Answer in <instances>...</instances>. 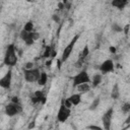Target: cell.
<instances>
[{
    "label": "cell",
    "mask_w": 130,
    "mask_h": 130,
    "mask_svg": "<svg viewBox=\"0 0 130 130\" xmlns=\"http://www.w3.org/2000/svg\"><path fill=\"white\" fill-rule=\"evenodd\" d=\"M17 55H16V49L14 44H10L6 47V51L4 54V59H3V63L9 67H13L14 65H16L17 63Z\"/></svg>",
    "instance_id": "obj_1"
},
{
    "label": "cell",
    "mask_w": 130,
    "mask_h": 130,
    "mask_svg": "<svg viewBox=\"0 0 130 130\" xmlns=\"http://www.w3.org/2000/svg\"><path fill=\"white\" fill-rule=\"evenodd\" d=\"M79 37H80V35H79V34L75 35V36L72 38V40L70 41V43H69V44L65 47V49L63 50V53H62V56H61V60H60L62 63H63V62H65V61L69 58V56L71 55V53H72V51H73V48H74V46H75L76 42L78 41Z\"/></svg>",
    "instance_id": "obj_2"
},
{
    "label": "cell",
    "mask_w": 130,
    "mask_h": 130,
    "mask_svg": "<svg viewBox=\"0 0 130 130\" xmlns=\"http://www.w3.org/2000/svg\"><path fill=\"white\" fill-rule=\"evenodd\" d=\"M41 75V70L39 68H32L30 70H23V76L26 82L34 83L38 82Z\"/></svg>",
    "instance_id": "obj_3"
},
{
    "label": "cell",
    "mask_w": 130,
    "mask_h": 130,
    "mask_svg": "<svg viewBox=\"0 0 130 130\" xmlns=\"http://www.w3.org/2000/svg\"><path fill=\"white\" fill-rule=\"evenodd\" d=\"M72 80H73V86L74 87L79 85V84L89 83L90 82V78H89L88 73L86 72V70H81L80 72H78L76 75L73 76Z\"/></svg>",
    "instance_id": "obj_4"
},
{
    "label": "cell",
    "mask_w": 130,
    "mask_h": 130,
    "mask_svg": "<svg viewBox=\"0 0 130 130\" xmlns=\"http://www.w3.org/2000/svg\"><path fill=\"white\" fill-rule=\"evenodd\" d=\"M22 112V107L20 104H14V103H8L5 106V114L8 117H14Z\"/></svg>",
    "instance_id": "obj_5"
},
{
    "label": "cell",
    "mask_w": 130,
    "mask_h": 130,
    "mask_svg": "<svg viewBox=\"0 0 130 130\" xmlns=\"http://www.w3.org/2000/svg\"><path fill=\"white\" fill-rule=\"evenodd\" d=\"M71 115V109H68L64 106L63 102L61 101V104H60V107H59V110L57 112V120L61 123H64L65 121L68 120V118L70 117Z\"/></svg>",
    "instance_id": "obj_6"
},
{
    "label": "cell",
    "mask_w": 130,
    "mask_h": 130,
    "mask_svg": "<svg viewBox=\"0 0 130 130\" xmlns=\"http://www.w3.org/2000/svg\"><path fill=\"white\" fill-rule=\"evenodd\" d=\"M114 114V109L111 107L109 108L103 115L102 117V122H103V129L104 130H111L112 126V118Z\"/></svg>",
    "instance_id": "obj_7"
},
{
    "label": "cell",
    "mask_w": 130,
    "mask_h": 130,
    "mask_svg": "<svg viewBox=\"0 0 130 130\" xmlns=\"http://www.w3.org/2000/svg\"><path fill=\"white\" fill-rule=\"evenodd\" d=\"M11 82H12V71L9 69L1 78H0V87L4 89H9L11 87Z\"/></svg>",
    "instance_id": "obj_8"
},
{
    "label": "cell",
    "mask_w": 130,
    "mask_h": 130,
    "mask_svg": "<svg viewBox=\"0 0 130 130\" xmlns=\"http://www.w3.org/2000/svg\"><path fill=\"white\" fill-rule=\"evenodd\" d=\"M114 61L112 59H107L105 60L99 67L100 71L103 73V74H106V73H109V72H112L114 70Z\"/></svg>",
    "instance_id": "obj_9"
},
{
    "label": "cell",
    "mask_w": 130,
    "mask_h": 130,
    "mask_svg": "<svg viewBox=\"0 0 130 130\" xmlns=\"http://www.w3.org/2000/svg\"><path fill=\"white\" fill-rule=\"evenodd\" d=\"M30 101L32 104H45L46 102V96L42 90H36L30 94Z\"/></svg>",
    "instance_id": "obj_10"
},
{
    "label": "cell",
    "mask_w": 130,
    "mask_h": 130,
    "mask_svg": "<svg viewBox=\"0 0 130 130\" xmlns=\"http://www.w3.org/2000/svg\"><path fill=\"white\" fill-rule=\"evenodd\" d=\"M20 39L24 42V44L26 46H31L35 43V41L32 40V31L31 32H27V31L22 29L20 31Z\"/></svg>",
    "instance_id": "obj_11"
},
{
    "label": "cell",
    "mask_w": 130,
    "mask_h": 130,
    "mask_svg": "<svg viewBox=\"0 0 130 130\" xmlns=\"http://www.w3.org/2000/svg\"><path fill=\"white\" fill-rule=\"evenodd\" d=\"M76 90H77V93L79 94H82V93H85V92H88L91 88V84L90 82L89 83H83V84H79L77 86H75Z\"/></svg>",
    "instance_id": "obj_12"
},
{
    "label": "cell",
    "mask_w": 130,
    "mask_h": 130,
    "mask_svg": "<svg viewBox=\"0 0 130 130\" xmlns=\"http://www.w3.org/2000/svg\"><path fill=\"white\" fill-rule=\"evenodd\" d=\"M102 79H103V76L102 74L100 73H96L93 75V77L90 79V84L92 87H96L98 85H100L102 83Z\"/></svg>",
    "instance_id": "obj_13"
},
{
    "label": "cell",
    "mask_w": 130,
    "mask_h": 130,
    "mask_svg": "<svg viewBox=\"0 0 130 130\" xmlns=\"http://www.w3.org/2000/svg\"><path fill=\"white\" fill-rule=\"evenodd\" d=\"M68 100L70 101V103L72 104V106H77L81 102V94H79V93H73V94H71L68 98Z\"/></svg>",
    "instance_id": "obj_14"
},
{
    "label": "cell",
    "mask_w": 130,
    "mask_h": 130,
    "mask_svg": "<svg viewBox=\"0 0 130 130\" xmlns=\"http://www.w3.org/2000/svg\"><path fill=\"white\" fill-rule=\"evenodd\" d=\"M111 4H112V6L118 8V9H123L128 4V1H126V0H113L111 2Z\"/></svg>",
    "instance_id": "obj_15"
},
{
    "label": "cell",
    "mask_w": 130,
    "mask_h": 130,
    "mask_svg": "<svg viewBox=\"0 0 130 130\" xmlns=\"http://www.w3.org/2000/svg\"><path fill=\"white\" fill-rule=\"evenodd\" d=\"M55 51H54V49H53V47L52 46H47L46 47V49H45V51H44V53H43V57L44 58H51V57H54L55 56Z\"/></svg>",
    "instance_id": "obj_16"
},
{
    "label": "cell",
    "mask_w": 130,
    "mask_h": 130,
    "mask_svg": "<svg viewBox=\"0 0 130 130\" xmlns=\"http://www.w3.org/2000/svg\"><path fill=\"white\" fill-rule=\"evenodd\" d=\"M120 96V89H119V85L118 83H115L112 87V90H111V98L113 100H118Z\"/></svg>",
    "instance_id": "obj_17"
},
{
    "label": "cell",
    "mask_w": 130,
    "mask_h": 130,
    "mask_svg": "<svg viewBox=\"0 0 130 130\" xmlns=\"http://www.w3.org/2000/svg\"><path fill=\"white\" fill-rule=\"evenodd\" d=\"M47 81H48V74H47L45 71L41 72L40 78H39V80H38L37 83H38L40 86H45V85L47 84Z\"/></svg>",
    "instance_id": "obj_18"
},
{
    "label": "cell",
    "mask_w": 130,
    "mask_h": 130,
    "mask_svg": "<svg viewBox=\"0 0 130 130\" xmlns=\"http://www.w3.org/2000/svg\"><path fill=\"white\" fill-rule=\"evenodd\" d=\"M89 55V48H88V46L87 45H85L84 46V48L82 49V51L79 53V55H78V59H82V60H85L86 59V57Z\"/></svg>",
    "instance_id": "obj_19"
},
{
    "label": "cell",
    "mask_w": 130,
    "mask_h": 130,
    "mask_svg": "<svg viewBox=\"0 0 130 130\" xmlns=\"http://www.w3.org/2000/svg\"><path fill=\"white\" fill-rule=\"evenodd\" d=\"M100 102H101V99L100 98H95L92 102H91V104H90V106H89V111H94L98 107H99V105H100Z\"/></svg>",
    "instance_id": "obj_20"
},
{
    "label": "cell",
    "mask_w": 130,
    "mask_h": 130,
    "mask_svg": "<svg viewBox=\"0 0 130 130\" xmlns=\"http://www.w3.org/2000/svg\"><path fill=\"white\" fill-rule=\"evenodd\" d=\"M23 30L27 31V32H31L34 31V22L32 21H27L24 26H23Z\"/></svg>",
    "instance_id": "obj_21"
},
{
    "label": "cell",
    "mask_w": 130,
    "mask_h": 130,
    "mask_svg": "<svg viewBox=\"0 0 130 130\" xmlns=\"http://www.w3.org/2000/svg\"><path fill=\"white\" fill-rule=\"evenodd\" d=\"M32 68H35V63L34 62H26L23 65V70H30Z\"/></svg>",
    "instance_id": "obj_22"
},
{
    "label": "cell",
    "mask_w": 130,
    "mask_h": 130,
    "mask_svg": "<svg viewBox=\"0 0 130 130\" xmlns=\"http://www.w3.org/2000/svg\"><path fill=\"white\" fill-rule=\"evenodd\" d=\"M112 28H113V30H114V31H116V32H121V31H122V29H123V27H122V26H120L118 23H114V24L112 25Z\"/></svg>",
    "instance_id": "obj_23"
},
{
    "label": "cell",
    "mask_w": 130,
    "mask_h": 130,
    "mask_svg": "<svg viewBox=\"0 0 130 130\" xmlns=\"http://www.w3.org/2000/svg\"><path fill=\"white\" fill-rule=\"evenodd\" d=\"M122 112L123 113H129L130 112V104L129 103H125L122 106Z\"/></svg>",
    "instance_id": "obj_24"
},
{
    "label": "cell",
    "mask_w": 130,
    "mask_h": 130,
    "mask_svg": "<svg viewBox=\"0 0 130 130\" xmlns=\"http://www.w3.org/2000/svg\"><path fill=\"white\" fill-rule=\"evenodd\" d=\"M62 102H63V104H64V106L66 107V108H68V109H71L73 106H72V104L70 103V101L68 100V98L67 99H63L62 100Z\"/></svg>",
    "instance_id": "obj_25"
},
{
    "label": "cell",
    "mask_w": 130,
    "mask_h": 130,
    "mask_svg": "<svg viewBox=\"0 0 130 130\" xmlns=\"http://www.w3.org/2000/svg\"><path fill=\"white\" fill-rule=\"evenodd\" d=\"M84 61H85V60L77 59V61H76V62H75V64H74V65H75V67H76V68H81V67H82V65L84 64Z\"/></svg>",
    "instance_id": "obj_26"
},
{
    "label": "cell",
    "mask_w": 130,
    "mask_h": 130,
    "mask_svg": "<svg viewBox=\"0 0 130 130\" xmlns=\"http://www.w3.org/2000/svg\"><path fill=\"white\" fill-rule=\"evenodd\" d=\"M87 129H89V130H104L102 127L96 126V125H89V126L87 127Z\"/></svg>",
    "instance_id": "obj_27"
},
{
    "label": "cell",
    "mask_w": 130,
    "mask_h": 130,
    "mask_svg": "<svg viewBox=\"0 0 130 130\" xmlns=\"http://www.w3.org/2000/svg\"><path fill=\"white\" fill-rule=\"evenodd\" d=\"M40 39V34L38 32V31H32V40L34 41H37V40H39Z\"/></svg>",
    "instance_id": "obj_28"
},
{
    "label": "cell",
    "mask_w": 130,
    "mask_h": 130,
    "mask_svg": "<svg viewBox=\"0 0 130 130\" xmlns=\"http://www.w3.org/2000/svg\"><path fill=\"white\" fill-rule=\"evenodd\" d=\"M122 31L125 34V36H128V34H129V24H126L125 27L122 29Z\"/></svg>",
    "instance_id": "obj_29"
},
{
    "label": "cell",
    "mask_w": 130,
    "mask_h": 130,
    "mask_svg": "<svg viewBox=\"0 0 130 130\" xmlns=\"http://www.w3.org/2000/svg\"><path fill=\"white\" fill-rule=\"evenodd\" d=\"M11 103H14V104H20L19 103V99L17 96H12L11 99Z\"/></svg>",
    "instance_id": "obj_30"
},
{
    "label": "cell",
    "mask_w": 130,
    "mask_h": 130,
    "mask_svg": "<svg viewBox=\"0 0 130 130\" xmlns=\"http://www.w3.org/2000/svg\"><path fill=\"white\" fill-rule=\"evenodd\" d=\"M53 19H54V21H55V22H59V21H60L59 15H56V14H54V15H53Z\"/></svg>",
    "instance_id": "obj_31"
},
{
    "label": "cell",
    "mask_w": 130,
    "mask_h": 130,
    "mask_svg": "<svg viewBox=\"0 0 130 130\" xmlns=\"http://www.w3.org/2000/svg\"><path fill=\"white\" fill-rule=\"evenodd\" d=\"M58 7H59V9H63L64 8V3L63 2H59L58 3Z\"/></svg>",
    "instance_id": "obj_32"
},
{
    "label": "cell",
    "mask_w": 130,
    "mask_h": 130,
    "mask_svg": "<svg viewBox=\"0 0 130 130\" xmlns=\"http://www.w3.org/2000/svg\"><path fill=\"white\" fill-rule=\"evenodd\" d=\"M110 52L115 54V53H116V48H115V47H113V46H111V47H110Z\"/></svg>",
    "instance_id": "obj_33"
},
{
    "label": "cell",
    "mask_w": 130,
    "mask_h": 130,
    "mask_svg": "<svg viewBox=\"0 0 130 130\" xmlns=\"http://www.w3.org/2000/svg\"><path fill=\"white\" fill-rule=\"evenodd\" d=\"M34 127H35V121H32V122L29 123V125H28V129H31V128H34Z\"/></svg>",
    "instance_id": "obj_34"
},
{
    "label": "cell",
    "mask_w": 130,
    "mask_h": 130,
    "mask_svg": "<svg viewBox=\"0 0 130 130\" xmlns=\"http://www.w3.org/2000/svg\"><path fill=\"white\" fill-rule=\"evenodd\" d=\"M51 64H52V60H48V61L46 62V66H47V67H50Z\"/></svg>",
    "instance_id": "obj_35"
},
{
    "label": "cell",
    "mask_w": 130,
    "mask_h": 130,
    "mask_svg": "<svg viewBox=\"0 0 130 130\" xmlns=\"http://www.w3.org/2000/svg\"><path fill=\"white\" fill-rule=\"evenodd\" d=\"M9 130H12V129H9Z\"/></svg>",
    "instance_id": "obj_36"
}]
</instances>
